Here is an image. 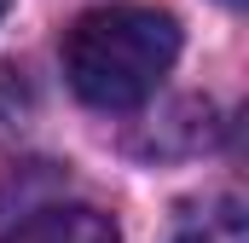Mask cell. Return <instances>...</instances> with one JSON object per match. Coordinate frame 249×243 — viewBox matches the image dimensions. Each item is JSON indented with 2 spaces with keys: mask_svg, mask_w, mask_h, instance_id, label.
Instances as JSON below:
<instances>
[{
  "mask_svg": "<svg viewBox=\"0 0 249 243\" xmlns=\"http://www.w3.org/2000/svg\"><path fill=\"white\" fill-rule=\"evenodd\" d=\"M180 58V23L157 6H99L64 35V75L93 110H139Z\"/></svg>",
  "mask_w": 249,
  "mask_h": 243,
  "instance_id": "obj_1",
  "label": "cell"
},
{
  "mask_svg": "<svg viewBox=\"0 0 249 243\" xmlns=\"http://www.w3.org/2000/svg\"><path fill=\"white\" fill-rule=\"evenodd\" d=\"M0 243H122L116 238V220L87 208V203H53V208H35L29 220H18Z\"/></svg>",
  "mask_w": 249,
  "mask_h": 243,
  "instance_id": "obj_3",
  "label": "cell"
},
{
  "mask_svg": "<svg viewBox=\"0 0 249 243\" xmlns=\"http://www.w3.org/2000/svg\"><path fill=\"white\" fill-rule=\"evenodd\" d=\"M226 6H244V0H226Z\"/></svg>",
  "mask_w": 249,
  "mask_h": 243,
  "instance_id": "obj_5",
  "label": "cell"
},
{
  "mask_svg": "<svg viewBox=\"0 0 249 243\" xmlns=\"http://www.w3.org/2000/svg\"><path fill=\"white\" fill-rule=\"evenodd\" d=\"M162 243H249V214L238 191H209L180 203V214L168 220Z\"/></svg>",
  "mask_w": 249,
  "mask_h": 243,
  "instance_id": "obj_2",
  "label": "cell"
},
{
  "mask_svg": "<svg viewBox=\"0 0 249 243\" xmlns=\"http://www.w3.org/2000/svg\"><path fill=\"white\" fill-rule=\"evenodd\" d=\"M6 6H12V0H0V17H6Z\"/></svg>",
  "mask_w": 249,
  "mask_h": 243,
  "instance_id": "obj_4",
  "label": "cell"
}]
</instances>
